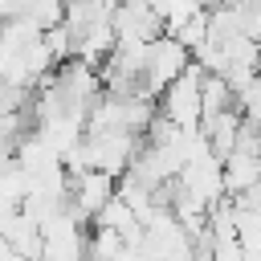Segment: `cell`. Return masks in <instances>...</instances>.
<instances>
[{
    "mask_svg": "<svg viewBox=\"0 0 261 261\" xmlns=\"http://www.w3.org/2000/svg\"><path fill=\"white\" fill-rule=\"evenodd\" d=\"M0 86H4V77H0Z\"/></svg>",
    "mask_w": 261,
    "mask_h": 261,
    "instance_id": "obj_8",
    "label": "cell"
},
{
    "mask_svg": "<svg viewBox=\"0 0 261 261\" xmlns=\"http://www.w3.org/2000/svg\"><path fill=\"white\" fill-rule=\"evenodd\" d=\"M196 57H192V49L179 41V37H171V33H163V37H155L151 45H147V65H143V90L151 94V98H159L188 65H192Z\"/></svg>",
    "mask_w": 261,
    "mask_h": 261,
    "instance_id": "obj_3",
    "label": "cell"
},
{
    "mask_svg": "<svg viewBox=\"0 0 261 261\" xmlns=\"http://www.w3.org/2000/svg\"><path fill=\"white\" fill-rule=\"evenodd\" d=\"M200 82H204V65H188L155 102H159V114L171 118L179 130H200V118H204V102H200Z\"/></svg>",
    "mask_w": 261,
    "mask_h": 261,
    "instance_id": "obj_2",
    "label": "cell"
},
{
    "mask_svg": "<svg viewBox=\"0 0 261 261\" xmlns=\"http://www.w3.org/2000/svg\"><path fill=\"white\" fill-rule=\"evenodd\" d=\"M147 143V135H135V130H86L82 139V151H86V163L122 179L130 171V159L139 155V147Z\"/></svg>",
    "mask_w": 261,
    "mask_h": 261,
    "instance_id": "obj_1",
    "label": "cell"
},
{
    "mask_svg": "<svg viewBox=\"0 0 261 261\" xmlns=\"http://www.w3.org/2000/svg\"><path fill=\"white\" fill-rule=\"evenodd\" d=\"M114 33L126 37V41H155L167 29H163V20H159V12L151 4H143V0H118V8H114Z\"/></svg>",
    "mask_w": 261,
    "mask_h": 261,
    "instance_id": "obj_5",
    "label": "cell"
},
{
    "mask_svg": "<svg viewBox=\"0 0 261 261\" xmlns=\"http://www.w3.org/2000/svg\"><path fill=\"white\" fill-rule=\"evenodd\" d=\"M118 196V179L114 175H106V171H98V167H90V171H82V175H69V216H77L82 224H94L98 220V212L110 204Z\"/></svg>",
    "mask_w": 261,
    "mask_h": 261,
    "instance_id": "obj_4",
    "label": "cell"
},
{
    "mask_svg": "<svg viewBox=\"0 0 261 261\" xmlns=\"http://www.w3.org/2000/svg\"><path fill=\"white\" fill-rule=\"evenodd\" d=\"M257 184H261V155L257 151H232L224 159V192L228 196H245Z\"/></svg>",
    "mask_w": 261,
    "mask_h": 261,
    "instance_id": "obj_7",
    "label": "cell"
},
{
    "mask_svg": "<svg viewBox=\"0 0 261 261\" xmlns=\"http://www.w3.org/2000/svg\"><path fill=\"white\" fill-rule=\"evenodd\" d=\"M0 237L20 253V257H41V224L29 216V212H20V208H12L4 220H0Z\"/></svg>",
    "mask_w": 261,
    "mask_h": 261,
    "instance_id": "obj_6",
    "label": "cell"
}]
</instances>
